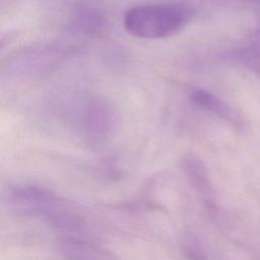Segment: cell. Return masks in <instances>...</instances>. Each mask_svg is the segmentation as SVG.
Masks as SVG:
<instances>
[{
    "label": "cell",
    "mask_w": 260,
    "mask_h": 260,
    "mask_svg": "<svg viewBox=\"0 0 260 260\" xmlns=\"http://www.w3.org/2000/svg\"><path fill=\"white\" fill-rule=\"evenodd\" d=\"M7 202L16 213L41 219L61 232L80 233L86 226L75 205L42 186L15 185L7 192Z\"/></svg>",
    "instance_id": "cell-1"
},
{
    "label": "cell",
    "mask_w": 260,
    "mask_h": 260,
    "mask_svg": "<svg viewBox=\"0 0 260 260\" xmlns=\"http://www.w3.org/2000/svg\"><path fill=\"white\" fill-rule=\"evenodd\" d=\"M65 119L90 145H102L113 138L120 126L116 108L93 94L68 96L61 101Z\"/></svg>",
    "instance_id": "cell-2"
},
{
    "label": "cell",
    "mask_w": 260,
    "mask_h": 260,
    "mask_svg": "<svg viewBox=\"0 0 260 260\" xmlns=\"http://www.w3.org/2000/svg\"><path fill=\"white\" fill-rule=\"evenodd\" d=\"M194 14V7L185 1L139 4L126 11L124 27L135 38L158 40L183 29Z\"/></svg>",
    "instance_id": "cell-3"
},
{
    "label": "cell",
    "mask_w": 260,
    "mask_h": 260,
    "mask_svg": "<svg viewBox=\"0 0 260 260\" xmlns=\"http://www.w3.org/2000/svg\"><path fill=\"white\" fill-rule=\"evenodd\" d=\"M76 52L66 44H42L24 48L10 55L2 65L9 75L35 77L50 73L70 59Z\"/></svg>",
    "instance_id": "cell-4"
},
{
    "label": "cell",
    "mask_w": 260,
    "mask_h": 260,
    "mask_svg": "<svg viewBox=\"0 0 260 260\" xmlns=\"http://www.w3.org/2000/svg\"><path fill=\"white\" fill-rule=\"evenodd\" d=\"M180 166L209 215L216 217L218 208L215 201V193L205 164L196 154L186 153L182 157Z\"/></svg>",
    "instance_id": "cell-5"
},
{
    "label": "cell",
    "mask_w": 260,
    "mask_h": 260,
    "mask_svg": "<svg viewBox=\"0 0 260 260\" xmlns=\"http://www.w3.org/2000/svg\"><path fill=\"white\" fill-rule=\"evenodd\" d=\"M70 28L86 37H100L108 27V17L105 10L96 3L82 1L75 5L70 18Z\"/></svg>",
    "instance_id": "cell-6"
},
{
    "label": "cell",
    "mask_w": 260,
    "mask_h": 260,
    "mask_svg": "<svg viewBox=\"0 0 260 260\" xmlns=\"http://www.w3.org/2000/svg\"><path fill=\"white\" fill-rule=\"evenodd\" d=\"M63 260H121L114 252L77 237H64L57 242Z\"/></svg>",
    "instance_id": "cell-7"
},
{
    "label": "cell",
    "mask_w": 260,
    "mask_h": 260,
    "mask_svg": "<svg viewBox=\"0 0 260 260\" xmlns=\"http://www.w3.org/2000/svg\"><path fill=\"white\" fill-rule=\"evenodd\" d=\"M188 94L191 101L199 108L210 112L234 128L242 129L245 127V121L241 115L226 102L222 101L212 92L202 88L193 87L190 88Z\"/></svg>",
    "instance_id": "cell-8"
},
{
    "label": "cell",
    "mask_w": 260,
    "mask_h": 260,
    "mask_svg": "<svg viewBox=\"0 0 260 260\" xmlns=\"http://www.w3.org/2000/svg\"><path fill=\"white\" fill-rule=\"evenodd\" d=\"M234 63L260 76V49L254 46L236 48L228 54Z\"/></svg>",
    "instance_id": "cell-9"
},
{
    "label": "cell",
    "mask_w": 260,
    "mask_h": 260,
    "mask_svg": "<svg viewBox=\"0 0 260 260\" xmlns=\"http://www.w3.org/2000/svg\"><path fill=\"white\" fill-rule=\"evenodd\" d=\"M181 250L186 260H208L200 239L191 231H186L180 239Z\"/></svg>",
    "instance_id": "cell-10"
},
{
    "label": "cell",
    "mask_w": 260,
    "mask_h": 260,
    "mask_svg": "<svg viewBox=\"0 0 260 260\" xmlns=\"http://www.w3.org/2000/svg\"><path fill=\"white\" fill-rule=\"evenodd\" d=\"M252 40H253L252 46L260 49V30H257L254 32V35L252 36Z\"/></svg>",
    "instance_id": "cell-11"
},
{
    "label": "cell",
    "mask_w": 260,
    "mask_h": 260,
    "mask_svg": "<svg viewBox=\"0 0 260 260\" xmlns=\"http://www.w3.org/2000/svg\"><path fill=\"white\" fill-rule=\"evenodd\" d=\"M249 1H254V2H260V0H249Z\"/></svg>",
    "instance_id": "cell-12"
}]
</instances>
